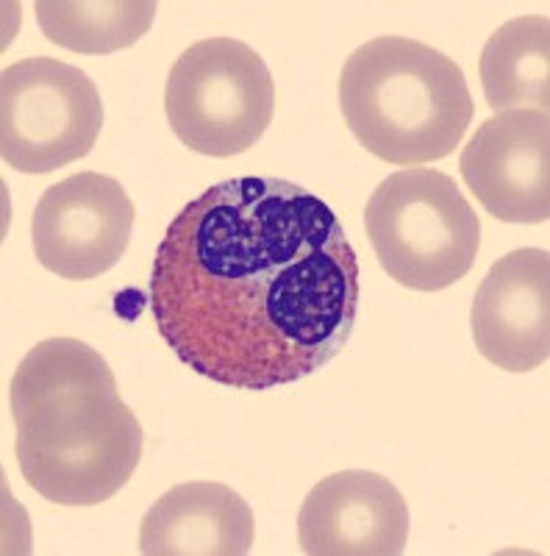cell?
Wrapping results in <instances>:
<instances>
[{
	"mask_svg": "<svg viewBox=\"0 0 550 556\" xmlns=\"http://www.w3.org/2000/svg\"><path fill=\"white\" fill-rule=\"evenodd\" d=\"M158 334L183 365L234 390L317 374L354 334L359 260L300 184H215L167 226L151 276Z\"/></svg>",
	"mask_w": 550,
	"mask_h": 556,
	"instance_id": "1",
	"label": "cell"
},
{
	"mask_svg": "<svg viewBox=\"0 0 550 556\" xmlns=\"http://www.w3.org/2000/svg\"><path fill=\"white\" fill-rule=\"evenodd\" d=\"M17 465L44 501L98 506L142 459V426L117 392L112 367L73 337L34 345L14 370Z\"/></svg>",
	"mask_w": 550,
	"mask_h": 556,
	"instance_id": "2",
	"label": "cell"
},
{
	"mask_svg": "<svg viewBox=\"0 0 550 556\" xmlns=\"http://www.w3.org/2000/svg\"><path fill=\"white\" fill-rule=\"evenodd\" d=\"M340 106L364 151L418 167L450 156L473 123L462 67L409 37H375L342 67Z\"/></svg>",
	"mask_w": 550,
	"mask_h": 556,
	"instance_id": "3",
	"label": "cell"
},
{
	"mask_svg": "<svg viewBox=\"0 0 550 556\" xmlns=\"http://www.w3.org/2000/svg\"><path fill=\"white\" fill-rule=\"evenodd\" d=\"M364 226L379 265L400 287L439 292L475 265L481 223L450 176L406 167L375 187Z\"/></svg>",
	"mask_w": 550,
	"mask_h": 556,
	"instance_id": "4",
	"label": "cell"
},
{
	"mask_svg": "<svg viewBox=\"0 0 550 556\" xmlns=\"http://www.w3.org/2000/svg\"><path fill=\"white\" fill-rule=\"evenodd\" d=\"M172 134L190 151L228 159L265 137L276 112V84L265 59L231 37L190 45L165 89Z\"/></svg>",
	"mask_w": 550,
	"mask_h": 556,
	"instance_id": "5",
	"label": "cell"
},
{
	"mask_svg": "<svg viewBox=\"0 0 550 556\" xmlns=\"http://www.w3.org/2000/svg\"><path fill=\"white\" fill-rule=\"evenodd\" d=\"M103 128L95 81L67 62L31 56L0 78V153L17 173L44 176L87 156Z\"/></svg>",
	"mask_w": 550,
	"mask_h": 556,
	"instance_id": "6",
	"label": "cell"
},
{
	"mask_svg": "<svg viewBox=\"0 0 550 556\" xmlns=\"http://www.w3.org/2000/svg\"><path fill=\"white\" fill-rule=\"evenodd\" d=\"M133 203L120 181L101 173H76L39 198L31 240L39 265L71 281L112 270L126 253Z\"/></svg>",
	"mask_w": 550,
	"mask_h": 556,
	"instance_id": "7",
	"label": "cell"
},
{
	"mask_svg": "<svg viewBox=\"0 0 550 556\" xmlns=\"http://www.w3.org/2000/svg\"><path fill=\"white\" fill-rule=\"evenodd\" d=\"M462 178L489 215L503 223L550 217V117L509 109L481 123L462 151Z\"/></svg>",
	"mask_w": 550,
	"mask_h": 556,
	"instance_id": "8",
	"label": "cell"
},
{
	"mask_svg": "<svg viewBox=\"0 0 550 556\" xmlns=\"http://www.w3.org/2000/svg\"><path fill=\"white\" fill-rule=\"evenodd\" d=\"M409 506L373 470H342L317 481L297 515L309 556H398L409 543Z\"/></svg>",
	"mask_w": 550,
	"mask_h": 556,
	"instance_id": "9",
	"label": "cell"
},
{
	"mask_svg": "<svg viewBox=\"0 0 550 556\" xmlns=\"http://www.w3.org/2000/svg\"><path fill=\"white\" fill-rule=\"evenodd\" d=\"M470 329L478 354L509 374L550 356V253L520 248L500 256L475 292Z\"/></svg>",
	"mask_w": 550,
	"mask_h": 556,
	"instance_id": "10",
	"label": "cell"
},
{
	"mask_svg": "<svg viewBox=\"0 0 550 556\" xmlns=\"http://www.w3.org/2000/svg\"><path fill=\"white\" fill-rule=\"evenodd\" d=\"M256 523L247 501L220 481H187L148 509L140 529L145 556H245Z\"/></svg>",
	"mask_w": 550,
	"mask_h": 556,
	"instance_id": "11",
	"label": "cell"
},
{
	"mask_svg": "<svg viewBox=\"0 0 550 556\" xmlns=\"http://www.w3.org/2000/svg\"><path fill=\"white\" fill-rule=\"evenodd\" d=\"M481 87L495 114L550 106V23L545 14L514 17L481 51Z\"/></svg>",
	"mask_w": 550,
	"mask_h": 556,
	"instance_id": "12",
	"label": "cell"
},
{
	"mask_svg": "<svg viewBox=\"0 0 550 556\" xmlns=\"http://www.w3.org/2000/svg\"><path fill=\"white\" fill-rule=\"evenodd\" d=\"M37 23L51 42L76 53H114L153 26V0H39Z\"/></svg>",
	"mask_w": 550,
	"mask_h": 556,
	"instance_id": "13",
	"label": "cell"
}]
</instances>
